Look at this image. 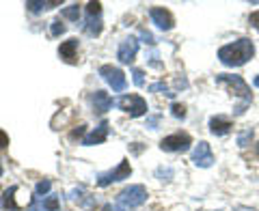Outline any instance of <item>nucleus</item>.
<instances>
[{
    "instance_id": "obj_22",
    "label": "nucleus",
    "mask_w": 259,
    "mask_h": 211,
    "mask_svg": "<svg viewBox=\"0 0 259 211\" xmlns=\"http://www.w3.org/2000/svg\"><path fill=\"white\" fill-rule=\"evenodd\" d=\"M50 32H52V37H61V35H63L65 26L61 24V20H54V22L50 24Z\"/></svg>"
},
{
    "instance_id": "obj_19",
    "label": "nucleus",
    "mask_w": 259,
    "mask_h": 211,
    "mask_svg": "<svg viewBox=\"0 0 259 211\" xmlns=\"http://www.w3.org/2000/svg\"><path fill=\"white\" fill-rule=\"evenodd\" d=\"M61 15H63L65 20L78 22V18H80V7H78V5H69V7H65V9H61Z\"/></svg>"
},
{
    "instance_id": "obj_17",
    "label": "nucleus",
    "mask_w": 259,
    "mask_h": 211,
    "mask_svg": "<svg viewBox=\"0 0 259 211\" xmlns=\"http://www.w3.org/2000/svg\"><path fill=\"white\" fill-rule=\"evenodd\" d=\"M15 192H18V185H11L9 190H5L3 198H0V207L5 211H18L20 207L15 205Z\"/></svg>"
},
{
    "instance_id": "obj_3",
    "label": "nucleus",
    "mask_w": 259,
    "mask_h": 211,
    "mask_svg": "<svg viewBox=\"0 0 259 211\" xmlns=\"http://www.w3.org/2000/svg\"><path fill=\"white\" fill-rule=\"evenodd\" d=\"M130 175H132V166H130L127 160H123V162H119L117 168L108 170V173H102L100 177H97V185H100V188H108L110 183L130 179Z\"/></svg>"
},
{
    "instance_id": "obj_6",
    "label": "nucleus",
    "mask_w": 259,
    "mask_h": 211,
    "mask_svg": "<svg viewBox=\"0 0 259 211\" xmlns=\"http://www.w3.org/2000/svg\"><path fill=\"white\" fill-rule=\"evenodd\" d=\"M117 106L123 112H127L130 117H143V115H147V101L143 99L141 95H123V97H119V101Z\"/></svg>"
},
{
    "instance_id": "obj_4",
    "label": "nucleus",
    "mask_w": 259,
    "mask_h": 211,
    "mask_svg": "<svg viewBox=\"0 0 259 211\" xmlns=\"http://www.w3.org/2000/svg\"><path fill=\"white\" fill-rule=\"evenodd\" d=\"M100 76H102V80H104V82H106L115 93L125 91L127 80H125L123 71H121L119 67H112V65H102V67H100Z\"/></svg>"
},
{
    "instance_id": "obj_35",
    "label": "nucleus",
    "mask_w": 259,
    "mask_h": 211,
    "mask_svg": "<svg viewBox=\"0 0 259 211\" xmlns=\"http://www.w3.org/2000/svg\"><path fill=\"white\" fill-rule=\"evenodd\" d=\"M0 177H3V164H0Z\"/></svg>"
},
{
    "instance_id": "obj_2",
    "label": "nucleus",
    "mask_w": 259,
    "mask_h": 211,
    "mask_svg": "<svg viewBox=\"0 0 259 211\" xmlns=\"http://www.w3.org/2000/svg\"><path fill=\"white\" fill-rule=\"evenodd\" d=\"M145 200H147V190H145V185H127V188L121 190L119 196H117V202L123 209H136V207H141Z\"/></svg>"
},
{
    "instance_id": "obj_10",
    "label": "nucleus",
    "mask_w": 259,
    "mask_h": 211,
    "mask_svg": "<svg viewBox=\"0 0 259 211\" xmlns=\"http://www.w3.org/2000/svg\"><path fill=\"white\" fill-rule=\"evenodd\" d=\"M149 18L160 30H171L175 26V20H173L171 11L164 9V7H153V9L149 11Z\"/></svg>"
},
{
    "instance_id": "obj_8",
    "label": "nucleus",
    "mask_w": 259,
    "mask_h": 211,
    "mask_svg": "<svg viewBox=\"0 0 259 211\" xmlns=\"http://www.w3.org/2000/svg\"><path fill=\"white\" fill-rule=\"evenodd\" d=\"M136 54H139V39L136 37H127V39H123V41L119 43V50H117L119 63H123V65L134 63Z\"/></svg>"
},
{
    "instance_id": "obj_20",
    "label": "nucleus",
    "mask_w": 259,
    "mask_h": 211,
    "mask_svg": "<svg viewBox=\"0 0 259 211\" xmlns=\"http://www.w3.org/2000/svg\"><path fill=\"white\" fill-rule=\"evenodd\" d=\"M50 188H52V183L48 181V179H44V181H39L37 185H35V196H46L48 192H50Z\"/></svg>"
},
{
    "instance_id": "obj_36",
    "label": "nucleus",
    "mask_w": 259,
    "mask_h": 211,
    "mask_svg": "<svg viewBox=\"0 0 259 211\" xmlns=\"http://www.w3.org/2000/svg\"><path fill=\"white\" fill-rule=\"evenodd\" d=\"M257 155H259V142H257Z\"/></svg>"
},
{
    "instance_id": "obj_26",
    "label": "nucleus",
    "mask_w": 259,
    "mask_h": 211,
    "mask_svg": "<svg viewBox=\"0 0 259 211\" xmlns=\"http://www.w3.org/2000/svg\"><path fill=\"white\" fill-rule=\"evenodd\" d=\"M132 76H134V84L136 86H145V74L141 69H132Z\"/></svg>"
},
{
    "instance_id": "obj_31",
    "label": "nucleus",
    "mask_w": 259,
    "mask_h": 211,
    "mask_svg": "<svg viewBox=\"0 0 259 211\" xmlns=\"http://www.w3.org/2000/svg\"><path fill=\"white\" fill-rule=\"evenodd\" d=\"M158 121H160V117H151V119L147 121V127H151V129H156V125H158Z\"/></svg>"
},
{
    "instance_id": "obj_11",
    "label": "nucleus",
    "mask_w": 259,
    "mask_h": 211,
    "mask_svg": "<svg viewBox=\"0 0 259 211\" xmlns=\"http://www.w3.org/2000/svg\"><path fill=\"white\" fill-rule=\"evenodd\" d=\"M59 196L50 194V196H32V205L28 207V211H59Z\"/></svg>"
},
{
    "instance_id": "obj_29",
    "label": "nucleus",
    "mask_w": 259,
    "mask_h": 211,
    "mask_svg": "<svg viewBox=\"0 0 259 211\" xmlns=\"http://www.w3.org/2000/svg\"><path fill=\"white\" fill-rule=\"evenodd\" d=\"M104 211H125L123 207H121L119 205V202H117V205H112V202H108V205L106 207H104Z\"/></svg>"
},
{
    "instance_id": "obj_21",
    "label": "nucleus",
    "mask_w": 259,
    "mask_h": 211,
    "mask_svg": "<svg viewBox=\"0 0 259 211\" xmlns=\"http://www.w3.org/2000/svg\"><path fill=\"white\" fill-rule=\"evenodd\" d=\"M149 91H151V93H164V95H168V97H173V95H175V93L168 91V86H166L164 82H156V84H151V86H149Z\"/></svg>"
},
{
    "instance_id": "obj_34",
    "label": "nucleus",
    "mask_w": 259,
    "mask_h": 211,
    "mask_svg": "<svg viewBox=\"0 0 259 211\" xmlns=\"http://www.w3.org/2000/svg\"><path fill=\"white\" fill-rule=\"evenodd\" d=\"M255 86L259 88V76H255Z\"/></svg>"
},
{
    "instance_id": "obj_23",
    "label": "nucleus",
    "mask_w": 259,
    "mask_h": 211,
    "mask_svg": "<svg viewBox=\"0 0 259 211\" xmlns=\"http://www.w3.org/2000/svg\"><path fill=\"white\" fill-rule=\"evenodd\" d=\"M102 13V5L100 3H89L87 5V15H91V18H95V15Z\"/></svg>"
},
{
    "instance_id": "obj_25",
    "label": "nucleus",
    "mask_w": 259,
    "mask_h": 211,
    "mask_svg": "<svg viewBox=\"0 0 259 211\" xmlns=\"http://www.w3.org/2000/svg\"><path fill=\"white\" fill-rule=\"evenodd\" d=\"M171 112H173L175 119H184V117H186V108H184L182 103H173V106H171Z\"/></svg>"
},
{
    "instance_id": "obj_7",
    "label": "nucleus",
    "mask_w": 259,
    "mask_h": 211,
    "mask_svg": "<svg viewBox=\"0 0 259 211\" xmlns=\"http://www.w3.org/2000/svg\"><path fill=\"white\" fill-rule=\"evenodd\" d=\"M192 144V138L188 134H171L166 138H162L160 149L166 153H186Z\"/></svg>"
},
{
    "instance_id": "obj_15",
    "label": "nucleus",
    "mask_w": 259,
    "mask_h": 211,
    "mask_svg": "<svg viewBox=\"0 0 259 211\" xmlns=\"http://www.w3.org/2000/svg\"><path fill=\"white\" fill-rule=\"evenodd\" d=\"M231 121H227L223 117H212L209 119V132H212L214 136H227L231 132Z\"/></svg>"
},
{
    "instance_id": "obj_14",
    "label": "nucleus",
    "mask_w": 259,
    "mask_h": 211,
    "mask_svg": "<svg viewBox=\"0 0 259 211\" xmlns=\"http://www.w3.org/2000/svg\"><path fill=\"white\" fill-rule=\"evenodd\" d=\"M76 52H78V39H67L59 47V56L65 63H76Z\"/></svg>"
},
{
    "instance_id": "obj_12",
    "label": "nucleus",
    "mask_w": 259,
    "mask_h": 211,
    "mask_svg": "<svg viewBox=\"0 0 259 211\" xmlns=\"http://www.w3.org/2000/svg\"><path fill=\"white\" fill-rule=\"evenodd\" d=\"M108 129H110V125L106 123V121H102V123L97 125L91 134L84 136L82 144H84V147H95V144H102V142L108 138Z\"/></svg>"
},
{
    "instance_id": "obj_30",
    "label": "nucleus",
    "mask_w": 259,
    "mask_h": 211,
    "mask_svg": "<svg viewBox=\"0 0 259 211\" xmlns=\"http://www.w3.org/2000/svg\"><path fill=\"white\" fill-rule=\"evenodd\" d=\"M250 24H253V26L259 30V11L257 13H253V15H250Z\"/></svg>"
},
{
    "instance_id": "obj_33",
    "label": "nucleus",
    "mask_w": 259,
    "mask_h": 211,
    "mask_svg": "<svg viewBox=\"0 0 259 211\" xmlns=\"http://www.w3.org/2000/svg\"><path fill=\"white\" fill-rule=\"evenodd\" d=\"M236 211H255V209H248V207H236Z\"/></svg>"
},
{
    "instance_id": "obj_13",
    "label": "nucleus",
    "mask_w": 259,
    "mask_h": 211,
    "mask_svg": "<svg viewBox=\"0 0 259 211\" xmlns=\"http://www.w3.org/2000/svg\"><path fill=\"white\" fill-rule=\"evenodd\" d=\"M91 103H93V112L95 115H104V112H108L112 108V97L108 93H104V91H95L91 95Z\"/></svg>"
},
{
    "instance_id": "obj_27",
    "label": "nucleus",
    "mask_w": 259,
    "mask_h": 211,
    "mask_svg": "<svg viewBox=\"0 0 259 211\" xmlns=\"http://www.w3.org/2000/svg\"><path fill=\"white\" fill-rule=\"evenodd\" d=\"M141 39H143L145 43H149V45L153 43V35H151V32H147V30H143V32H141Z\"/></svg>"
},
{
    "instance_id": "obj_16",
    "label": "nucleus",
    "mask_w": 259,
    "mask_h": 211,
    "mask_svg": "<svg viewBox=\"0 0 259 211\" xmlns=\"http://www.w3.org/2000/svg\"><path fill=\"white\" fill-rule=\"evenodd\" d=\"M59 5H61L59 0H28V3H26V9H28L30 13L39 15V13H44V11L54 9V7H59Z\"/></svg>"
},
{
    "instance_id": "obj_5",
    "label": "nucleus",
    "mask_w": 259,
    "mask_h": 211,
    "mask_svg": "<svg viewBox=\"0 0 259 211\" xmlns=\"http://www.w3.org/2000/svg\"><path fill=\"white\" fill-rule=\"evenodd\" d=\"M216 82L218 84H227L233 91V95H238V97H242L244 99V103H250V88H248V84L242 80L240 76H231V74H221V76H216Z\"/></svg>"
},
{
    "instance_id": "obj_24",
    "label": "nucleus",
    "mask_w": 259,
    "mask_h": 211,
    "mask_svg": "<svg viewBox=\"0 0 259 211\" xmlns=\"http://www.w3.org/2000/svg\"><path fill=\"white\" fill-rule=\"evenodd\" d=\"M250 138H253V129H246V132H242V134H240L238 144H240V147H246V144L250 142Z\"/></svg>"
},
{
    "instance_id": "obj_32",
    "label": "nucleus",
    "mask_w": 259,
    "mask_h": 211,
    "mask_svg": "<svg viewBox=\"0 0 259 211\" xmlns=\"http://www.w3.org/2000/svg\"><path fill=\"white\" fill-rule=\"evenodd\" d=\"M84 134V127L82 125H80L78 129H74V132H71V138H80V136H82Z\"/></svg>"
},
{
    "instance_id": "obj_9",
    "label": "nucleus",
    "mask_w": 259,
    "mask_h": 211,
    "mask_svg": "<svg viewBox=\"0 0 259 211\" xmlns=\"http://www.w3.org/2000/svg\"><path fill=\"white\" fill-rule=\"evenodd\" d=\"M192 164L199 168H209L214 164V153L209 149V144L205 140H201L192 151Z\"/></svg>"
},
{
    "instance_id": "obj_28",
    "label": "nucleus",
    "mask_w": 259,
    "mask_h": 211,
    "mask_svg": "<svg viewBox=\"0 0 259 211\" xmlns=\"http://www.w3.org/2000/svg\"><path fill=\"white\" fill-rule=\"evenodd\" d=\"M7 144H9V136H7L3 129H0V149H5Z\"/></svg>"
},
{
    "instance_id": "obj_1",
    "label": "nucleus",
    "mask_w": 259,
    "mask_h": 211,
    "mask_svg": "<svg viewBox=\"0 0 259 211\" xmlns=\"http://www.w3.org/2000/svg\"><path fill=\"white\" fill-rule=\"evenodd\" d=\"M255 54V45L250 39H238L233 43H227L218 50V61L225 67H242L246 65Z\"/></svg>"
},
{
    "instance_id": "obj_18",
    "label": "nucleus",
    "mask_w": 259,
    "mask_h": 211,
    "mask_svg": "<svg viewBox=\"0 0 259 211\" xmlns=\"http://www.w3.org/2000/svg\"><path fill=\"white\" fill-rule=\"evenodd\" d=\"M102 28H104V24H102L100 15H95V18H91V15H89L87 24H84V32H87V35H89V37H100V35H102Z\"/></svg>"
}]
</instances>
